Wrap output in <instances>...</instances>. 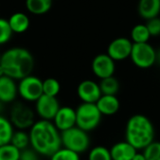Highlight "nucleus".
<instances>
[{
	"mask_svg": "<svg viewBox=\"0 0 160 160\" xmlns=\"http://www.w3.org/2000/svg\"><path fill=\"white\" fill-rule=\"evenodd\" d=\"M32 148L40 155L51 157L61 148V136L54 124L48 120H39L33 124L29 133Z\"/></svg>",
	"mask_w": 160,
	"mask_h": 160,
	"instance_id": "1",
	"label": "nucleus"
},
{
	"mask_svg": "<svg viewBox=\"0 0 160 160\" xmlns=\"http://www.w3.org/2000/svg\"><path fill=\"white\" fill-rule=\"evenodd\" d=\"M80 154L67 148L58 149L51 156V160H80Z\"/></svg>",
	"mask_w": 160,
	"mask_h": 160,
	"instance_id": "27",
	"label": "nucleus"
},
{
	"mask_svg": "<svg viewBox=\"0 0 160 160\" xmlns=\"http://www.w3.org/2000/svg\"><path fill=\"white\" fill-rule=\"evenodd\" d=\"M138 11L141 17L145 20L158 17L160 13V0H139Z\"/></svg>",
	"mask_w": 160,
	"mask_h": 160,
	"instance_id": "17",
	"label": "nucleus"
},
{
	"mask_svg": "<svg viewBox=\"0 0 160 160\" xmlns=\"http://www.w3.org/2000/svg\"><path fill=\"white\" fill-rule=\"evenodd\" d=\"M60 108L56 97L42 95L36 101V112L42 120H53L56 112Z\"/></svg>",
	"mask_w": 160,
	"mask_h": 160,
	"instance_id": "10",
	"label": "nucleus"
},
{
	"mask_svg": "<svg viewBox=\"0 0 160 160\" xmlns=\"http://www.w3.org/2000/svg\"><path fill=\"white\" fill-rule=\"evenodd\" d=\"M77 94L80 99L85 103H96L102 95L98 83L91 80L82 81L78 85Z\"/></svg>",
	"mask_w": 160,
	"mask_h": 160,
	"instance_id": "12",
	"label": "nucleus"
},
{
	"mask_svg": "<svg viewBox=\"0 0 160 160\" xmlns=\"http://www.w3.org/2000/svg\"><path fill=\"white\" fill-rule=\"evenodd\" d=\"M53 124L59 131L69 129L76 126V111L71 107H60L53 118Z\"/></svg>",
	"mask_w": 160,
	"mask_h": 160,
	"instance_id": "13",
	"label": "nucleus"
},
{
	"mask_svg": "<svg viewBox=\"0 0 160 160\" xmlns=\"http://www.w3.org/2000/svg\"><path fill=\"white\" fill-rule=\"evenodd\" d=\"M12 30L9 26L8 21L3 18H0V44H4L8 42L11 36Z\"/></svg>",
	"mask_w": 160,
	"mask_h": 160,
	"instance_id": "29",
	"label": "nucleus"
},
{
	"mask_svg": "<svg viewBox=\"0 0 160 160\" xmlns=\"http://www.w3.org/2000/svg\"><path fill=\"white\" fill-rule=\"evenodd\" d=\"M155 128L150 119L142 114L131 116L126 127V141L137 150H143L154 142Z\"/></svg>",
	"mask_w": 160,
	"mask_h": 160,
	"instance_id": "3",
	"label": "nucleus"
},
{
	"mask_svg": "<svg viewBox=\"0 0 160 160\" xmlns=\"http://www.w3.org/2000/svg\"><path fill=\"white\" fill-rule=\"evenodd\" d=\"M88 160H112L110 150L104 146L94 147L88 156Z\"/></svg>",
	"mask_w": 160,
	"mask_h": 160,
	"instance_id": "26",
	"label": "nucleus"
},
{
	"mask_svg": "<svg viewBox=\"0 0 160 160\" xmlns=\"http://www.w3.org/2000/svg\"><path fill=\"white\" fill-rule=\"evenodd\" d=\"M9 121L12 126H15L20 129H25L31 128L35 123L34 113L27 106L17 103L12 107Z\"/></svg>",
	"mask_w": 160,
	"mask_h": 160,
	"instance_id": "8",
	"label": "nucleus"
},
{
	"mask_svg": "<svg viewBox=\"0 0 160 160\" xmlns=\"http://www.w3.org/2000/svg\"><path fill=\"white\" fill-rule=\"evenodd\" d=\"M21 151L10 142L0 146V160H19Z\"/></svg>",
	"mask_w": 160,
	"mask_h": 160,
	"instance_id": "25",
	"label": "nucleus"
},
{
	"mask_svg": "<svg viewBox=\"0 0 160 160\" xmlns=\"http://www.w3.org/2000/svg\"><path fill=\"white\" fill-rule=\"evenodd\" d=\"M18 93L24 100L36 102L43 95L42 81L30 74L20 80Z\"/></svg>",
	"mask_w": 160,
	"mask_h": 160,
	"instance_id": "7",
	"label": "nucleus"
},
{
	"mask_svg": "<svg viewBox=\"0 0 160 160\" xmlns=\"http://www.w3.org/2000/svg\"><path fill=\"white\" fill-rule=\"evenodd\" d=\"M157 51L148 42L133 43L130 58L133 64L140 68H149L156 64Z\"/></svg>",
	"mask_w": 160,
	"mask_h": 160,
	"instance_id": "6",
	"label": "nucleus"
},
{
	"mask_svg": "<svg viewBox=\"0 0 160 160\" xmlns=\"http://www.w3.org/2000/svg\"><path fill=\"white\" fill-rule=\"evenodd\" d=\"M13 132L11 122L6 117L0 115V146L10 142Z\"/></svg>",
	"mask_w": 160,
	"mask_h": 160,
	"instance_id": "21",
	"label": "nucleus"
},
{
	"mask_svg": "<svg viewBox=\"0 0 160 160\" xmlns=\"http://www.w3.org/2000/svg\"><path fill=\"white\" fill-rule=\"evenodd\" d=\"M61 89L59 82L54 78H48L42 81V91L44 95L50 97H56Z\"/></svg>",
	"mask_w": 160,
	"mask_h": 160,
	"instance_id": "24",
	"label": "nucleus"
},
{
	"mask_svg": "<svg viewBox=\"0 0 160 160\" xmlns=\"http://www.w3.org/2000/svg\"><path fill=\"white\" fill-rule=\"evenodd\" d=\"M133 42L128 38H116L108 46L107 54L114 61H122L130 56Z\"/></svg>",
	"mask_w": 160,
	"mask_h": 160,
	"instance_id": "9",
	"label": "nucleus"
},
{
	"mask_svg": "<svg viewBox=\"0 0 160 160\" xmlns=\"http://www.w3.org/2000/svg\"><path fill=\"white\" fill-rule=\"evenodd\" d=\"M37 152L32 149H23L20 153V158L19 160H38V158L37 156Z\"/></svg>",
	"mask_w": 160,
	"mask_h": 160,
	"instance_id": "31",
	"label": "nucleus"
},
{
	"mask_svg": "<svg viewBox=\"0 0 160 160\" xmlns=\"http://www.w3.org/2000/svg\"><path fill=\"white\" fill-rule=\"evenodd\" d=\"M10 143L12 145H14L17 149L22 151V150L27 148V146L30 143L29 135L22 130L13 132V135H12L11 140H10Z\"/></svg>",
	"mask_w": 160,
	"mask_h": 160,
	"instance_id": "23",
	"label": "nucleus"
},
{
	"mask_svg": "<svg viewBox=\"0 0 160 160\" xmlns=\"http://www.w3.org/2000/svg\"><path fill=\"white\" fill-rule=\"evenodd\" d=\"M132 160H146L145 159V157L142 154H140V153H136V155L134 156V158H132Z\"/></svg>",
	"mask_w": 160,
	"mask_h": 160,
	"instance_id": "32",
	"label": "nucleus"
},
{
	"mask_svg": "<svg viewBox=\"0 0 160 160\" xmlns=\"http://www.w3.org/2000/svg\"><path fill=\"white\" fill-rule=\"evenodd\" d=\"M92 70L100 80L113 76L115 71V61L112 60L107 53L98 54L93 59Z\"/></svg>",
	"mask_w": 160,
	"mask_h": 160,
	"instance_id": "11",
	"label": "nucleus"
},
{
	"mask_svg": "<svg viewBox=\"0 0 160 160\" xmlns=\"http://www.w3.org/2000/svg\"><path fill=\"white\" fill-rule=\"evenodd\" d=\"M96 105L102 115H113L120 109V102L116 96L101 95Z\"/></svg>",
	"mask_w": 160,
	"mask_h": 160,
	"instance_id": "16",
	"label": "nucleus"
},
{
	"mask_svg": "<svg viewBox=\"0 0 160 160\" xmlns=\"http://www.w3.org/2000/svg\"><path fill=\"white\" fill-rule=\"evenodd\" d=\"M60 136L61 142L67 149L81 154L89 148L90 139L87 132L76 126L62 131Z\"/></svg>",
	"mask_w": 160,
	"mask_h": 160,
	"instance_id": "5",
	"label": "nucleus"
},
{
	"mask_svg": "<svg viewBox=\"0 0 160 160\" xmlns=\"http://www.w3.org/2000/svg\"><path fill=\"white\" fill-rule=\"evenodd\" d=\"M8 21L13 33H24L30 26V20L28 16L22 12L13 13Z\"/></svg>",
	"mask_w": 160,
	"mask_h": 160,
	"instance_id": "18",
	"label": "nucleus"
},
{
	"mask_svg": "<svg viewBox=\"0 0 160 160\" xmlns=\"http://www.w3.org/2000/svg\"><path fill=\"white\" fill-rule=\"evenodd\" d=\"M110 153L112 160H132L137 149L126 141L113 144L110 149Z\"/></svg>",
	"mask_w": 160,
	"mask_h": 160,
	"instance_id": "15",
	"label": "nucleus"
},
{
	"mask_svg": "<svg viewBox=\"0 0 160 160\" xmlns=\"http://www.w3.org/2000/svg\"><path fill=\"white\" fill-rule=\"evenodd\" d=\"M18 94V86L14 80L7 75L0 77V101L4 103L12 102Z\"/></svg>",
	"mask_w": 160,
	"mask_h": 160,
	"instance_id": "14",
	"label": "nucleus"
},
{
	"mask_svg": "<svg viewBox=\"0 0 160 160\" xmlns=\"http://www.w3.org/2000/svg\"><path fill=\"white\" fill-rule=\"evenodd\" d=\"M52 5V0H26L25 6L29 12L40 15L48 12Z\"/></svg>",
	"mask_w": 160,
	"mask_h": 160,
	"instance_id": "19",
	"label": "nucleus"
},
{
	"mask_svg": "<svg viewBox=\"0 0 160 160\" xmlns=\"http://www.w3.org/2000/svg\"><path fill=\"white\" fill-rule=\"evenodd\" d=\"M131 41L133 43H145L150 39V33L146 24H137L135 25L130 33Z\"/></svg>",
	"mask_w": 160,
	"mask_h": 160,
	"instance_id": "22",
	"label": "nucleus"
},
{
	"mask_svg": "<svg viewBox=\"0 0 160 160\" xmlns=\"http://www.w3.org/2000/svg\"><path fill=\"white\" fill-rule=\"evenodd\" d=\"M76 127L88 132L95 129L101 121L102 114L96 103L82 102L76 110Z\"/></svg>",
	"mask_w": 160,
	"mask_h": 160,
	"instance_id": "4",
	"label": "nucleus"
},
{
	"mask_svg": "<svg viewBox=\"0 0 160 160\" xmlns=\"http://www.w3.org/2000/svg\"><path fill=\"white\" fill-rule=\"evenodd\" d=\"M4 75H5L4 69H3V68L1 67V65H0V77H1V76H4Z\"/></svg>",
	"mask_w": 160,
	"mask_h": 160,
	"instance_id": "34",
	"label": "nucleus"
},
{
	"mask_svg": "<svg viewBox=\"0 0 160 160\" xmlns=\"http://www.w3.org/2000/svg\"><path fill=\"white\" fill-rule=\"evenodd\" d=\"M146 160H160V142H153L143 149Z\"/></svg>",
	"mask_w": 160,
	"mask_h": 160,
	"instance_id": "28",
	"label": "nucleus"
},
{
	"mask_svg": "<svg viewBox=\"0 0 160 160\" xmlns=\"http://www.w3.org/2000/svg\"><path fill=\"white\" fill-rule=\"evenodd\" d=\"M146 26L149 30L151 37L152 36L157 37V36L160 35V18L155 17V18L147 20Z\"/></svg>",
	"mask_w": 160,
	"mask_h": 160,
	"instance_id": "30",
	"label": "nucleus"
},
{
	"mask_svg": "<svg viewBox=\"0 0 160 160\" xmlns=\"http://www.w3.org/2000/svg\"><path fill=\"white\" fill-rule=\"evenodd\" d=\"M1 67L5 75L13 80H22L31 74L34 68V58L24 48H11L1 54Z\"/></svg>",
	"mask_w": 160,
	"mask_h": 160,
	"instance_id": "2",
	"label": "nucleus"
},
{
	"mask_svg": "<svg viewBox=\"0 0 160 160\" xmlns=\"http://www.w3.org/2000/svg\"><path fill=\"white\" fill-rule=\"evenodd\" d=\"M0 63H1V54H0Z\"/></svg>",
	"mask_w": 160,
	"mask_h": 160,
	"instance_id": "35",
	"label": "nucleus"
},
{
	"mask_svg": "<svg viewBox=\"0 0 160 160\" xmlns=\"http://www.w3.org/2000/svg\"><path fill=\"white\" fill-rule=\"evenodd\" d=\"M156 63L160 64V50L157 51V55H156Z\"/></svg>",
	"mask_w": 160,
	"mask_h": 160,
	"instance_id": "33",
	"label": "nucleus"
},
{
	"mask_svg": "<svg viewBox=\"0 0 160 160\" xmlns=\"http://www.w3.org/2000/svg\"><path fill=\"white\" fill-rule=\"evenodd\" d=\"M98 85H99V88H100L102 95L116 96V94L118 93L119 88H120L118 80L113 76L101 79Z\"/></svg>",
	"mask_w": 160,
	"mask_h": 160,
	"instance_id": "20",
	"label": "nucleus"
}]
</instances>
